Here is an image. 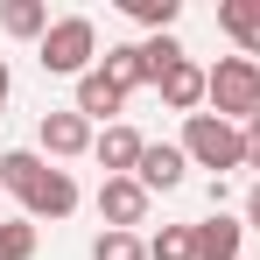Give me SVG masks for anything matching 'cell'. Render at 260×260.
I'll return each mask as SVG.
<instances>
[{"label":"cell","mask_w":260,"mask_h":260,"mask_svg":"<svg viewBox=\"0 0 260 260\" xmlns=\"http://www.w3.org/2000/svg\"><path fill=\"white\" fill-rule=\"evenodd\" d=\"M91 56H99V28H91V14H56L49 36L36 43V63H43L49 78H85V71H99Z\"/></svg>","instance_id":"1"},{"label":"cell","mask_w":260,"mask_h":260,"mask_svg":"<svg viewBox=\"0 0 260 260\" xmlns=\"http://www.w3.org/2000/svg\"><path fill=\"white\" fill-rule=\"evenodd\" d=\"M183 155H190V169H246V127H232V120H218V113H190L183 120Z\"/></svg>","instance_id":"2"},{"label":"cell","mask_w":260,"mask_h":260,"mask_svg":"<svg viewBox=\"0 0 260 260\" xmlns=\"http://www.w3.org/2000/svg\"><path fill=\"white\" fill-rule=\"evenodd\" d=\"M211 113L232 120V127L260 120V63L253 56H218L211 63Z\"/></svg>","instance_id":"3"},{"label":"cell","mask_w":260,"mask_h":260,"mask_svg":"<svg viewBox=\"0 0 260 260\" xmlns=\"http://www.w3.org/2000/svg\"><path fill=\"white\" fill-rule=\"evenodd\" d=\"M36 141H43L49 162H78V155H91V120L78 113V106H63V113H43V127H36Z\"/></svg>","instance_id":"4"},{"label":"cell","mask_w":260,"mask_h":260,"mask_svg":"<svg viewBox=\"0 0 260 260\" xmlns=\"http://www.w3.org/2000/svg\"><path fill=\"white\" fill-rule=\"evenodd\" d=\"M155 91H162V106H169V113L190 120V113H204V106H211V71L183 56V63H169V71L155 78Z\"/></svg>","instance_id":"5"},{"label":"cell","mask_w":260,"mask_h":260,"mask_svg":"<svg viewBox=\"0 0 260 260\" xmlns=\"http://www.w3.org/2000/svg\"><path fill=\"white\" fill-rule=\"evenodd\" d=\"M148 190L134 183V176H106L99 183V218H106V232H134V225H148Z\"/></svg>","instance_id":"6"},{"label":"cell","mask_w":260,"mask_h":260,"mask_svg":"<svg viewBox=\"0 0 260 260\" xmlns=\"http://www.w3.org/2000/svg\"><path fill=\"white\" fill-rule=\"evenodd\" d=\"M183 169H190V155H183V141H148V155H141V169L134 183L155 197V190H183Z\"/></svg>","instance_id":"7"},{"label":"cell","mask_w":260,"mask_h":260,"mask_svg":"<svg viewBox=\"0 0 260 260\" xmlns=\"http://www.w3.org/2000/svg\"><path fill=\"white\" fill-rule=\"evenodd\" d=\"M190 232H197V260H239V246H246V218H232V211H211Z\"/></svg>","instance_id":"8"},{"label":"cell","mask_w":260,"mask_h":260,"mask_svg":"<svg viewBox=\"0 0 260 260\" xmlns=\"http://www.w3.org/2000/svg\"><path fill=\"white\" fill-rule=\"evenodd\" d=\"M43 176H49V155H36V148H7V155H0V190L21 197V204L43 190Z\"/></svg>","instance_id":"9"},{"label":"cell","mask_w":260,"mask_h":260,"mask_svg":"<svg viewBox=\"0 0 260 260\" xmlns=\"http://www.w3.org/2000/svg\"><path fill=\"white\" fill-rule=\"evenodd\" d=\"M91 155L106 162V176H134V169H141V155H148V141L120 120V127H106L99 141H91Z\"/></svg>","instance_id":"10"},{"label":"cell","mask_w":260,"mask_h":260,"mask_svg":"<svg viewBox=\"0 0 260 260\" xmlns=\"http://www.w3.org/2000/svg\"><path fill=\"white\" fill-rule=\"evenodd\" d=\"M71 211H78V176L71 169H49L43 190L21 204V218H36V225H43V218H71Z\"/></svg>","instance_id":"11"},{"label":"cell","mask_w":260,"mask_h":260,"mask_svg":"<svg viewBox=\"0 0 260 260\" xmlns=\"http://www.w3.org/2000/svg\"><path fill=\"white\" fill-rule=\"evenodd\" d=\"M120 106H127V91L113 85L106 71H85V78H78V113H85V120H106V127H120Z\"/></svg>","instance_id":"12"},{"label":"cell","mask_w":260,"mask_h":260,"mask_svg":"<svg viewBox=\"0 0 260 260\" xmlns=\"http://www.w3.org/2000/svg\"><path fill=\"white\" fill-rule=\"evenodd\" d=\"M99 71L113 78L120 91H141V85H155V71H148V49L141 43H113L106 56H99Z\"/></svg>","instance_id":"13"},{"label":"cell","mask_w":260,"mask_h":260,"mask_svg":"<svg viewBox=\"0 0 260 260\" xmlns=\"http://www.w3.org/2000/svg\"><path fill=\"white\" fill-rule=\"evenodd\" d=\"M0 28H7L14 43H43L49 36V7L43 0H7V7H0Z\"/></svg>","instance_id":"14"},{"label":"cell","mask_w":260,"mask_h":260,"mask_svg":"<svg viewBox=\"0 0 260 260\" xmlns=\"http://www.w3.org/2000/svg\"><path fill=\"white\" fill-rule=\"evenodd\" d=\"M120 14H127V21H141V28H155V36H169L176 14H183V0H120Z\"/></svg>","instance_id":"15"},{"label":"cell","mask_w":260,"mask_h":260,"mask_svg":"<svg viewBox=\"0 0 260 260\" xmlns=\"http://www.w3.org/2000/svg\"><path fill=\"white\" fill-rule=\"evenodd\" d=\"M36 218H0V260H36Z\"/></svg>","instance_id":"16"},{"label":"cell","mask_w":260,"mask_h":260,"mask_svg":"<svg viewBox=\"0 0 260 260\" xmlns=\"http://www.w3.org/2000/svg\"><path fill=\"white\" fill-rule=\"evenodd\" d=\"M148 260H197V232L190 225H162L148 239Z\"/></svg>","instance_id":"17"},{"label":"cell","mask_w":260,"mask_h":260,"mask_svg":"<svg viewBox=\"0 0 260 260\" xmlns=\"http://www.w3.org/2000/svg\"><path fill=\"white\" fill-rule=\"evenodd\" d=\"M218 28H225L232 43H246L260 28V0H218Z\"/></svg>","instance_id":"18"},{"label":"cell","mask_w":260,"mask_h":260,"mask_svg":"<svg viewBox=\"0 0 260 260\" xmlns=\"http://www.w3.org/2000/svg\"><path fill=\"white\" fill-rule=\"evenodd\" d=\"M91 260H148V239L141 232H99L91 239Z\"/></svg>","instance_id":"19"},{"label":"cell","mask_w":260,"mask_h":260,"mask_svg":"<svg viewBox=\"0 0 260 260\" xmlns=\"http://www.w3.org/2000/svg\"><path fill=\"white\" fill-rule=\"evenodd\" d=\"M141 49H148V71H155V78H162L169 63H183V56H190V49L176 43V36H148V43H141Z\"/></svg>","instance_id":"20"},{"label":"cell","mask_w":260,"mask_h":260,"mask_svg":"<svg viewBox=\"0 0 260 260\" xmlns=\"http://www.w3.org/2000/svg\"><path fill=\"white\" fill-rule=\"evenodd\" d=\"M246 169H260V120H246Z\"/></svg>","instance_id":"21"},{"label":"cell","mask_w":260,"mask_h":260,"mask_svg":"<svg viewBox=\"0 0 260 260\" xmlns=\"http://www.w3.org/2000/svg\"><path fill=\"white\" fill-rule=\"evenodd\" d=\"M239 218H246V225H253V232H260V183H253V190H246V211H239Z\"/></svg>","instance_id":"22"},{"label":"cell","mask_w":260,"mask_h":260,"mask_svg":"<svg viewBox=\"0 0 260 260\" xmlns=\"http://www.w3.org/2000/svg\"><path fill=\"white\" fill-rule=\"evenodd\" d=\"M7 99H14V71H7V56H0V113H7Z\"/></svg>","instance_id":"23"},{"label":"cell","mask_w":260,"mask_h":260,"mask_svg":"<svg viewBox=\"0 0 260 260\" xmlns=\"http://www.w3.org/2000/svg\"><path fill=\"white\" fill-rule=\"evenodd\" d=\"M0 211H7V190H0Z\"/></svg>","instance_id":"24"}]
</instances>
